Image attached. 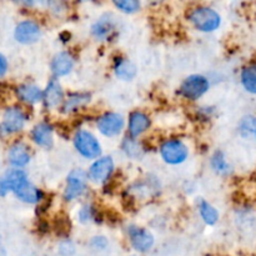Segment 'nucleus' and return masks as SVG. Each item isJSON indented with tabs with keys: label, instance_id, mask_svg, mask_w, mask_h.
I'll return each mask as SVG.
<instances>
[{
	"label": "nucleus",
	"instance_id": "nucleus-1",
	"mask_svg": "<svg viewBox=\"0 0 256 256\" xmlns=\"http://www.w3.org/2000/svg\"><path fill=\"white\" fill-rule=\"evenodd\" d=\"M190 22L195 26V29L202 32H215L222 25V16L216 10L209 6H196L190 10L189 15Z\"/></svg>",
	"mask_w": 256,
	"mask_h": 256
},
{
	"label": "nucleus",
	"instance_id": "nucleus-2",
	"mask_svg": "<svg viewBox=\"0 0 256 256\" xmlns=\"http://www.w3.org/2000/svg\"><path fill=\"white\" fill-rule=\"evenodd\" d=\"M74 146L80 155L86 159H95L102 152V146L96 138L88 130H79L74 136Z\"/></svg>",
	"mask_w": 256,
	"mask_h": 256
},
{
	"label": "nucleus",
	"instance_id": "nucleus-3",
	"mask_svg": "<svg viewBox=\"0 0 256 256\" xmlns=\"http://www.w3.org/2000/svg\"><path fill=\"white\" fill-rule=\"evenodd\" d=\"M25 122H26V115L20 108H8L0 122V134L12 135L22 132L25 126Z\"/></svg>",
	"mask_w": 256,
	"mask_h": 256
},
{
	"label": "nucleus",
	"instance_id": "nucleus-4",
	"mask_svg": "<svg viewBox=\"0 0 256 256\" xmlns=\"http://www.w3.org/2000/svg\"><path fill=\"white\" fill-rule=\"evenodd\" d=\"M210 88V82L208 78L202 75H190L182 82L180 86V94L188 100H198L208 92Z\"/></svg>",
	"mask_w": 256,
	"mask_h": 256
},
{
	"label": "nucleus",
	"instance_id": "nucleus-5",
	"mask_svg": "<svg viewBox=\"0 0 256 256\" xmlns=\"http://www.w3.org/2000/svg\"><path fill=\"white\" fill-rule=\"evenodd\" d=\"M160 154L165 162L170 165H178L186 160L189 152L184 142L176 139H172L162 142L160 146Z\"/></svg>",
	"mask_w": 256,
	"mask_h": 256
},
{
	"label": "nucleus",
	"instance_id": "nucleus-6",
	"mask_svg": "<svg viewBox=\"0 0 256 256\" xmlns=\"http://www.w3.org/2000/svg\"><path fill=\"white\" fill-rule=\"evenodd\" d=\"M86 189V174L82 169H75L68 175L66 186L64 190V199L68 202L78 199Z\"/></svg>",
	"mask_w": 256,
	"mask_h": 256
},
{
	"label": "nucleus",
	"instance_id": "nucleus-7",
	"mask_svg": "<svg viewBox=\"0 0 256 256\" xmlns=\"http://www.w3.org/2000/svg\"><path fill=\"white\" fill-rule=\"evenodd\" d=\"M96 126L104 136H116L124 128V118L118 112H105L98 119Z\"/></svg>",
	"mask_w": 256,
	"mask_h": 256
},
{
	"label": "nucleus",
	"instance_id": "nucleus-8",
	"mask_svg": "<svg viewBox=\"0 0 256 256\" xmlns=\"http://www.w3.org/2000/svg\"><path fill=\"white\" fill-rule=\"evenodd\" d=\"M28 182L29 180H28L26 174L22 170H9L0 178V196H5L10 192L15 194Z\"/></svg>",
	"mask_w": 256,
	"mask_h": 256
},
{
	"label": "nucleus",
	"instance_id": "nucleus-9",
	"mask_svg": "<svg viewBox=\"0 0 256 256\" xmlns=\"http://www.w3.org/2000/svg\"><path fill=\"white\" fill-rule=\"evenodd\" d=\"M128 236L132 246L139 252H146L154 246V236L146 229L132 225L128 228Z\"/></svg>",
	"mask_w": 256,
	"mask_h": 256
},
{
	"label": "nucleus",
	"instance_id": "nucleus-10",
	"mask_svg": "<svg viewBox=\"0 0 256 256\" xmlns=\"http://www.w3.org/2000/svg\"><path fill=\"white\" fill-rule=\"evenodd\" d=\"M112 172H114V162L112 158L110 156H102L98 159L96 162H92V165L89 169V179L92 182H104L112 176Z\"/></svg>",
	"mask_w": 256,
	"mask_h": 256
},
{
	"label": "nucleus",
	"instance_id": "nucleus-11",
	"mask_svg": "<svg viewBox=\"0 0 256 256\" xmlns=\"http://www.w3.org/2000/svg\"><path fill=\"white\" fill-rule=\"evenodd\" d=\"M40 34L42 32H40L39 25L32 20H24L19 22L14 32L15 39L22 44H32L39 40Z\"/></svg>",
	"mask_w": 256,
	"mask_h": 256
},
{
	"label": "nucleus",
	"instance_id": "nucleus-12",
	"mask_svg": "<svg viewBox=\"0 0 256 256\" xmlns=\"http://www.w3.org/2000/svg\"><path fill=\"white\" fill-rule=\"evenodd\" d=\"M150 126V119L145 112L135 110L129 115V122H128V132L130 138H138L142 132H146Z\"/></svg>",
	"mask_w": 256,
	"mask_h": 256
},
{
	"label": "nucleus",
	"instance_id": "nucleus-13",
	"mask_svg": "<svg viewBox=\"0 0 256 256\" xmlns=\"http://www.w3.org/2000/svg\"><path fill=\"white\" fill-rule=\"evenodd\" d=\"M74 68V58L68 52H60L52 58L50 69L55 76H65Z\"/></svg>",
	"mask_w": 256,
	"mask_h": 256
},
{
	"label": "nucleus",
	"instance_id": "nucleus-14",
	"mask_svg": "<svg viewBox=\"0 0 256 256\" xmlns=\"http://www.w3.org/2000/svg\"><path fill=\"white\" fill-rule=\"evenodd\" d=\"M42 100H44L45 106L52 109L64 102V92H62V85L58 80H50L48 82L46 88L42 92Z\"/></svg>",
	"mask_w": 256,
	"mask_h": 256
},
{
	"label": "nucleus",
	"instance_id": "nucleus-15",
	"mask_svg": "<svg viewBox=\"0 0 256 256\" xmlns=\"http://www.w3.org/2000/svg\"><path fill=\"white\" fill-rule=\"evenodd\" d=\"M8 160L14 168H22L30 162L29 148L24 142H14L8 152Z\"/></svg>",
	"mask_w": 256,
	"mask_h": 256
},
{
	"label": "nucleus",
	"instance_id": "nucleus-16",
	"mask_svg": "<svg viewBox=\"0 0 256 256\" xmlns=\"http://www.w3.org/2000/svg\"><path fill=\"white\" fill-rule=\"evenodd\" d=\"M16 96L20 102L25 104H36L42 100V90L35 84H22L15 90Z\"/></svg>",
	"mask_w": 256,
	"mask_h": 256
},
{
	"label": "nucleus",
	"instance_id": "nucleus-17",
	"mask_svg": "<svg viewBox=\"0 0 256 256\" xmlns=\"http://www.w3.org/2000/svg\"><path fill=\"white\" fill-rule=\"evenodd\" d=\"M32 139L42 148H50L52 145V126L48 122H39L32 130Z\"/></svg>",
	"mask_w": 256,
	"mask_h": 256
},
{
	"label": "nucleus",
	"instance_id": "nucleus-18",
	"mask_svg": "<svg viewBox=\"0 0 256 256\" xmlns=\"http://www.w3.org/2000/svg\"><path fill=\"white\" fill-rule=\"evenodd\" d=\"M114 72L119 79L132 80L136 75V66L125 58H118L114 62Z\"/></svg>",
	"mask_w": 256,
	"mask_h": 256
},
{
	"label": "nucleus",
	"instance_id": "nucleus-19",
	"mask_svg": "<svg viewBox=\"0 0 256 256\" xmlns=\"http://www.w3.org/2000/svg\"><path fill=\"white\" fill-rule=\"evenodd\" d=\"M90 102V94L88 92H72L62 102V112H72L84 106Z\"/></svg>",
	"mask_w": 256,
	"mask_h": 256
},
{
	"label": "nucleus",
	"instance_id": "nucleus-20",
	"mask_svg": "<svg viewBox=\"0 0 256 256\" xmlns=\"http://www.w3.org/2000/svg\"><path fill=\"white\" fill-rule=\"evenodd\" d=\"M240 82L245 92L256 95V64L246 65L240 72Z\"/></svg>",
	"mask_w": 256,
	"mask_h": 256
},
{
	"label": "nucleus",
	"instance_id": "nucleus-21",
	"mask_svg": "<svg viewBox=\"0 0 256 256\" xmlns=\"http://www.w3.org/2000/svg\"><path fill=\"white\" fill-rule=\"evenodd\" d=\"M16 198L22 202H28V204H36L42 200V192H40L38 188H35L34 185L30 184L29 182L24 185V186L20 188L16 192H15Z\"/></svg>",
	"mask_w": 256,
	"mask_h": 256
},
{
	"label": "nucleus",
	"instance_id": "nucleus-22",
	"mask_svg": "<svg viewBox=\"0 0 256 256\" xmlns=\"http://www.w3.org/2000/svg\"><path fill=\"white\" fill-rule=\"evenodd\" d=\"M112 22L109 18H102L100 20H98L92 28V34L94 35L95 39L104 40L109 36L110 32H112Z\"/></svg>",
	"mask_w": 256,
	"mask_h": 256
},
{
	"label": "nucleus",
	"instance_id": "nucleus-23",
	"mask_svg": "<svg viewBox=\"0 0 256 256\" xmlns=\"http://www.w3.org/2000/svg\"><path fill=\"white\" fill-rule=\"evenodd\" d=\"M199 212L202 215V220L205 222V224L208 225L216 224L218 220H219V212H218V210L212 204L205 202V200H202L199 202Z\"/></svg>",
	"mask_w": 256,
	"mask_h": 256
},
{
	"label": "nucleus",
	"instance_id": "nucleus-24",
	"mask_svg": "<svg viewBox=\"0 0 256 256\" xmlns=\"http://www.w3.org/2000/svg\"><path fill=\"white\" fill-rule=\"evenodd\" d=\"M212 168L218 172V174L226 175L232 172V168H230V164L228 162L226 158H225V154L220 150L214 152V155L212 156Z\"/></svg>",
	"mask_w": 256,
	"mask_h": 256
},
{
	"label": "nucleus",
	"instance_id": "nucleus-25",
	"mask_svg": "<svg viewBox=\"0 0 256 256\" xmlns=\"http://www.w3.org/2000/svg\"><path fill=\"white\" fill-rule=\"evenodd\" d=\"M122 150H124L125 154L129 158H139L140 154H142V148L138 144L136 140H134L132 138H126V139L122 142Z\"/></svg>",
	"mask_w": 256,
	"mask_h": 256
},
{
	"label": "nucleus",
	"instance_id": "nucleus-26",
	"mask_svg": "<svg viewBox=\"0 0 256 256\" xmlns=\"http://www.w3.org/2000/svg\"><path fill=\"white\" fill-rule=\"evenodd\" d=\"M239 129L242 136H249V135L254 134L256 129V118L246 116L244 118V119H242Z\"/></svg>",
	"mask_w": 256,
	"mask_h": 256
},
{
	"label": "nucleus",
	"instance_id": "nucleus-27",
	"mask_svg": "<svg viewBox=\"0 0 256 256\" xmlns=\"http://www.w3.org/2000/svg\"><path fill=\"white\" fill-rule=\"evenodd\" d=\"M114 5L118 9L122 10V12H138L140 9V2L136 0H122V2H114Z\"/></svg>",
	"mask_w": 256,
	"mask_h": 256
},
{
	"label": "nucleus",
	"instance_id": "nucleus-28",
	"mask_svg": "<svg viewBox=\"0 0 256 256\" xmlns=\"http://www.w3.org/2000/svg\"><path fill=\"white\" fill-rule=\"evenodd\" d=\"M94 218V208L92 205H84L79 212V220L82 222H88Z\"/></svg>",
	"mask_w": 256,
	"mask_h": 256
},
{
	"label": "nucleus",
	"instance_id": "nucleus-29",
	"mask_svg": "<svg viewBox=\"0 0 256 256\" xmlns=\"http://www.w3.org/2000/svg\"><path fill=\"white\" fill-rule=\"evenodd\" d=\"M75 252V246L72 242L65 240V242H60L59 245V254L62 256H72Z\"/></svg>",
	"mask_w": 256,
	"mask_h": 256
},
{
	"label": "nucleus",
	"instance_id": "nucleus-30",
	"mask_svg": "<svg viewBox=\"0 0 256 256\" xmlns=\"http://www.w3.org/2000/svg\"><path fill=\"white\" fill-rule=\"evenodd\" d=\"M90 246L94 250H105L108 246V239L104 236H95L90 242Z\"/></svg>",
	"mask_w": 256,
	"mask_h": 256
},
{
	"label": "nucleus",
	"instance_id": "nucleus-31",
	"mask_svg": "<svg viewBox=\"0 0 256 256\" xmlns=\"http://www.w3.org/2000/svg\"><path fill=\"white\" fill-rule=\"evenodd\" d=\"M8 70V62L5 59V56L2 54H0V78H2L5 75Z\"/></svg>",
	"mask_w": 256,
	"mask_h": 256
},
{
	"label": "nucleus",
	"instance_id": "nucleus-32",
	"mask_svg": "<svg viewBox=\"0 0 256 256\" xmlns=\"http://www.w3.org/2000/svg\"><path fill=\"white\" fill-rule=\"evenodd\" d=\"M254 135H255V139H256V129H255V132H254Z\"/></svg>",
	"mask_w": 256,
	"mask_h": 256
}]
</instances>
